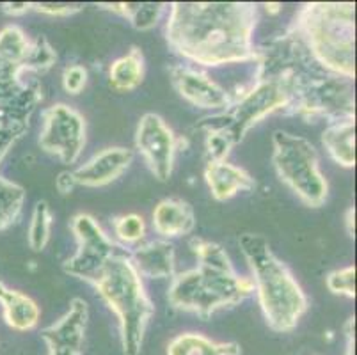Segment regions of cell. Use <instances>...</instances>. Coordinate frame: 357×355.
I'll use <instances>...</instances> for the list:
<instances>
[{
    "instance_id": "obj_1",
    "label": "cell",
    "mask_w": 357,
    "mask_h": 355,
    "mask_svg": "<svg viewBox=\"0 0 357 355\" xmlns=\"http://www.w3.org/2000/svg\"><path fill=\"white\" fill-rule=\"evenodd\" d=\"M165 38L176 54L203 66L256 61L258 9L245 2H174Z\"/></svg>"
},
{
    "instance_id": "obj_2",
    "label": "cell",
    "mask_w": 357,
    "mask_h": 355,
    "mask_svg": "<svg viewBox=\"0 0 357 355\" xmlns=\"http://www.w3.org/2000/svg\"><path fill=\"white\" fill-rule=\"evenodd\" d=\"M258 77H274L288 91L287 112L307 123L327 119L329 123L354 117V80L326 70L310 54L297 32L272 39L256 48Z\"/></svg>"
},
{
    "instance_id": "obj_3",
    "label": "cell",
    "mask_w": 357,
    "mask_h": 355,
    "mask_svg": "<svg viewBox=\"0 0 357 355\" xmlns=\"http://www.w3.org/2000/svg\"><path fill=\"white\" fill-rule=\"evenodd\" d=\"M16 25L0 31V162L29 130L32 112L43 100L38 82H27L25 73L41 71V47Z\"/></svg>"
},
{
    "instance_id": "obj_4",
    "label": "cell",
    "mask_w": 357,
    "mask_h": 355,
    "mask_svg": "<svg viewBox=\"0 0 357 355\" xmlns=\"http://www.w3.org/2000/svg\"><path fill=\"white\" fill-rule=\"evenodd\" d=\"M190 249L199 266L178 273L169 286V304L180 311H189L210 318L215 311L240 304L255 292L249 278H238L228 252L215 242L194 239Z\"/></svg>"
},
{
    "instance_id": "obj_5",
    "label": "cell",
    "mask_w": 357,
    "mask_h": 355,
    "mask_svg": "<svg viewBox=\"0 0 357 355\" xmlns=\"http://www.w3.org/2000/svg\"><path fill=\"white\" fill-rule=\"evenodd\" d=\"M238 242L252 272L251 281L267 325L275 332L294 331L307 309V299L301 285L272 252L265 236L245 233Z\"/></svg>"
},
{
    "instance_id": "obj_6",
    "label": "cell",
    "mask_w": 357,
    "mask_h": 355,
    "mask_svg": "<svg viewBox=\"0 0 357 355\" xmlns=\"http://www.w3.org/2000/svg\"><path fill=\"white\" fill-rule=\"evenodd\" d=\"M291 31L326 70L356 78V6L313 2L298 11Z\"/></svg>"
},
{
    "instance_id": "obj_7",
    "label": "cell",
    "mask_w": 357,
    "mask_h": 355,
    "mask_svg": "<svg viewBox=\"0 0 357 355\" xmlns=\"http://www.w3.org/2000/svg\"><path fill=\"white\" fill-rule=\"evenodd\" d=\"M93 286L118 317L125 355H139L155 308L146 295L141 275L128 254L119 249L109 259Z\"/></svg>"
},
{
    "instance_id": "obj_8",
    "label": "cell",
    "mask_w": 357,
    "mask_h": 355,
    "mask_svg": "<svg viewBox=\"0 0 357 355\" xmlns=\"http://www.w3.org/2000/svg\"><path fill=\"white\" fill-rule=\"evenodd\" d=\"M272 162L279 180L291 188L298 199L311 208L322 206L329 194V185L320 171L314 146L301 135L278 130L272 135Z\"/></svg>"
},
{
    "instance_id": "obj_9",
    "label": "cell",
    "mask_w": 357,
    "mask_h": 355,
    "mask_svg": "<svg viewBox=\"0 0 357 355\" xmlns=\"http://www.w3.org/2000/svg\"><path fill=\"white\" fill-rule=\"evenodd\" d=\"M288 103V91L279 78L258 77L255 87L243 93L236 102L229 103L228 109L204 117L196 126L204 132L224 133L236 146L256 123L275 110H287Z\"/></svg>"
},
{
    "instance_id": "obj_10",
    "label": "cell",
    "mask_w": 357,
    "mask_h": 355,
    "mask_svg": "<svg viewBox=\"0 0 357 355\" xmlns=\"http://www.w3.org/2000/svg\"><path fill=\"white\" fill-rule=\"evenodd\" d=\"M71 231L77 240V252L64 263V272L93 285L119 247L89 213L75 215L71 219Z\"/></svg>"
},
{
    "instance_id": "obj_11",
    "label": "cell",
    "mask_w": 357,
    "mask_h": 355,
    "mask_svg": "<svg viewBox=\"0 0 357 355\" xmlns=\"http://www.w3.org/2000/svg\"><path fill=\"white\" fill-rule=\"evenodd\" d=\"M40 146L63 164H75L86 146V121L66 103L48 107L43 112Z\"/></svg>"
},
{
    "instance_id": "obj_12",
    "label": "cell",
    "mask_w": 357,
    "mask_h": 355,
    "mask_svg": "<svg viewBox=\"0 0 357 355\" xmlns=\"http://www.w3.org/2000/svg\"><path fill=\"white\" fill-rule=\"evenodd\" d=\"M135 146L155 178L158 181H167L173 174L176 137L158 114L149 112L141 117L135 132Z\"/></svg>"
},
{
    "instance_id": "obj_13",
    "label": "cell",
    "mask_w": 357,
    "mask_h": 355,
    "mask_svg": "<svg viewBox=\"0 0 357 355\" xmlns=\"http://www.w3.org/2000/svg\"><path fill=\"white\" fill-rule=\"evenodd\" d=\"M89 305L84 299H73L70 309L50 327L41 331L48 355H80L84 350Z\"/></svg>"
},
{
    "instance_id": "obj_14",
    "label": "cell",
    "mask_w": 357,
    "mask_h": 355,
    "mask_svg": "<svg viewBox=\"0 0 357 355\" xmlns=\"http://www.w3.org/2000/svg\"><path fill=\"white\" fill-rule=\"evenodd\" d=\"M169 73L178 94L194 107L222 112L233 102L229 94L203 71L190 66H173Z\"/></svg>"
},
{
    "instance_id": "obj_15",
    "label": "cell",
    "mask_w": 357,
    "mask_h": 355,
    "mask_svg": "<svg viewBox=\"0 0 357 355\" xmlns=\"http://www.w3.org/2000/svg\"><path fill=\"white\" fill-rule=\"evenodd\" d=\"M134 160V153L126 148H105L93 155L84 165L71 171L75 185L103 187L116 181Z\"/></svg>"
},
{
    "instance_id": "obj_16",
    "label": "cell",
    "mask_w": 357,
    "mask_h": 355,
    "mask_svg": "<svg viewBox=\"0 0 357 355\" xmlns=\"http://www.w3.org/2000/svg\"><path fill=\"white\" fill-rule=\"evenodd\" d=\"M130 259L141 278L169 279L174 275V246L165 240H153L135 247Z\"/></svg>"
},
{
    "instance_id": "obj_17",
    "label": "cell",
    "mask_w": 357,
    "mask_h": 355,
    "mask_svg": "<svg viewBox=\"0 0 357 355\" xmlns=\"http://www.w3.org/2000/svg\"><path fill=\"white\" fill-rule=\"evenodd\" d=\"M204 178L210 192L217 201H228L238 192L251 190L256 187L255 178L242 167L229 162H206Z\"/></svg>"
},
{
    "instance_id": "obj_18",
    "label": "cell",
    "mask_w": 357,
    "mask_h": 355,
    "mask_svg": "<svg viewBox=\"0 0 357 355\" xmlns=\"http://www.w3.org/2000/svg\"><path fill=\"white\" fill-rule=\"evenodd\" d=\"M196 226V215L187 201L178 197L162 199L153 210V227L165 239L189 234Z\"/></svg>"
},
{
    "instance_id": "obj_19",
    "label": "cell",
    "mask_w": 357,
    "mask_h": 355,
    "mask_svg": "<svg viewBox=\"0 0 357 355\" xmlns=\"http://www.w3.org/2000/svg\"><path fill=\"white\" fill-rule=\"evenodd\" d=\"M0 304L4 309V320L15 331H31L40 322V308L29 295L8 288L0 281Z\"/></svg>"
},
{
    "instance_id": "obj_20",
    "label": "cell",
    "mask_w": 357,
    "mask_h": 355,
    "mask_svg": "<svg viewBox=\"0 0 357 355\" xmlns=\"http://www.w3.org/2000/svg\"><path fill=\"white\" fill-rule=\"evenodd\" d=\"M322 144L334 162L342 167L356 165V119H342L329 123L322 133Z\"/></svg>"
},
{
    "instance_id": "obj_21",
    "label": "cell",
    "mask_w": 357,
    "mask_h": 355,
    "mask_svg": "<svg viewBox=\"0 0 357 355\" xmlns=\"http://www.w3.org/2000/svg\"><path fill=\"white\" fill-rule=\"evenodd\" d=\"M144 80V57L137 47H132L123 57L116 59L109 68V84L119 93L137 89Z\"/></svg>"
},
{
    "instance_id": "obj_22",
    "label": "cell",
    "mask_w": 357,
    "mask_h": 355,
    "mask_svg": "<svg viewBox=\"0 0 357 355\" xmlns=\"http://www.w3.org/2000/svg\"><path fill=\"white\" fill-rule=\"evenodd\" d=\"M167 355H240V345L215 343L196 332H185L169 343Z\"/></svg>"
},
{
    "instance_id": "obj_23",
    "label": "cell",
    "mask_w": 357,
    "mask_h": 355,
    "mask_svg": "<svg viewBox=\"0 0 357 355\" xmlns=\"http://www.w3.org/2000/svg\"><path fill=\"white\" fill-rule=\"evenodd\" d=\"M100 8L125 16L137 31H149L158 24L165 4L155 2H114V4H100Z\"/></svg>"
},
{
    "instance_id": "obj_24",
    "label": "cell",
    "mask_w": 357,
    "mask_h": 355,
    "mask_svg": "<svg viewBox=\"0 0 357 355\" xmlns=\"http://www.w3.org/2000/svg\"><path fill=\"white\" fill-rule=\"evenodd\" d=\"M25 201V190L20 185L0 178V229L16 222Z\"/></svg>"
},
{
    "instance_id": "obj_25",
    "label": "cell",
    "mask_w": 357,
    "mask_h": 355,
    "mask_svg": "<svg viewBox=\"0 0 357 355\" xmlns=\"http://www.w3.org/2000/svg\"><path fill=\"white\" fill-rule=\"evenodd\" d=\"M52 211L47 201H40L32 211L31 226H29V247L34 252H41L50 240Z\"/></svg>"
},
{
    "instance_id": "obj_26",
    "label": "cell",
    "mask_w": 357,
    "mask_h": 355,
    "mask_svg": "<svg viewBox=\"0 0 357 355\" xmlns=\"http://www.w3.org/2000/svg\"><path fill=\"white\" fill-rule=\"evenodd\" d=\"M112 226H114L116 239L125 246H135V243H141L144 240L146 224L141 215L128 213L116 217Z\"/></svg>"
},
{
    "instance_id": "obj_27",
    "label": "cell",
    "mask_w": 357,
    "mask_h": 355,
    "mask_svg": "<svg viewBox=\"0 0 357 355\" xmlns=\"http://www.w3.org/2000/svg\"><path fill=\"white\" fill-rule=\"evenodd\" d=\"M326 285L334 295H345V297H356V266L349 265L345 269H337L331 272L326 278Z\"/></svg>"
},
{
    "instance_id": "obj_28",
    "label": "cell",
    "mask_w": 357,
    "mask_h": 355,
    "mask_svg": "<svg viewBox=\"0 0 357 355\" xmlns=\"http://www.w3.org/2000/svg\"><path fill=\"white\" fill-rule=\"evenodd\" d=\"M233 142L228 135L220 132H206V158L208 162H224L233 148Z\"/></svg>"
},
{
    "instance_id": "obj_29",
    "label": "cell",
    "mask_w": 357,
    "mask_h": 355,
    "mask_svg": "<svg viewBox=\"0 0 357 355\" xmlns=\"http://www.w3.org/2000/svg\"><path fill=\"white\" fill-rule=\"evenodd\" d=\"M87 84V70L80 64H70L63 73V87L68 94H79Z\"/></svg>"
},
{
    "instance_id": "obj_30",
    "label": "cell",
    "mask_w": 357,
    "mask_h": 355,
    "mask_svg": "<svg viewBox=\"0 0 357 355\" xmlns=\"http://www.w3.org/2000/svg\"><path fill=\"white\" fill-rule=\"evenodd\" d=\"M31 9L43 13V15L50 16H70L73 13H79L82 9V6L79 4H59V2H36L31 4Z\"/></svg>"
},
{
    "instance_id": "obj_31",
    "label": "cell",
    "mask_w": 357,
    "mask_h": 355,
    "mask_svg": "<svg viewBox=\"0 0 357 355\" xmlns=\"http://www.w3.org/2000/svg\"><path fill=\"white\" fill-rule=\"evenodd\" d=\"M55 187H57V190H59L61 194H70V192L73 190L77 185H75L71 172L64 171V172H61L59 178H57V181H55Z\"/></svg>"
},
{
    "instance_id": "obj_32",
    "label": "cell",
    "mask_w": 357,
    "mask_h": 355,
    "mask_svg": "<svg viewBox=\"0 0 357 355\" xmlns=\"http://www.w3.org/2000/svg\"><path fill=\"white\" fill-rule=\"evenodd\" d=\"M2 9H4V13H8V15L18 16L27 13L29 9H31V4H27V2H8V4L2 6Z\"/></svg>"
},
{
    "instance_id": "obj_33",
    "label": "cell",
    "mask_w": 357,
    "mask_h": 355,
    "mask_svg": "<svg viewBox=\"0 0 357 355\" xmlns=\"http://www.w3.org/2000/svg\"><path fill=\"white\" fill-rule=\"evenodd\" d=\"M345 336H347V348L345 355H354V318H349V322L345 324Z\"/></svg>"
},
{
    "instance_id": "obj_34",
    "label": "cell",
    "mask_w": 357,
    "mask_h": 355,
    "mask_svg": "<svg viewBox=\"0 0 357 355\" xmlns=\"http://www.w3.org/2000/svg\"><path fill=\"white\" fill-rule=\"evenodd\" d=\"M345 224H347V231H349L350 236H354L356 233V210L354 206H350L345 213Z\"/></svg>"
}]
</instances>
